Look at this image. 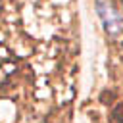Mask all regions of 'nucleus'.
I'll return each mask as SVG.
<instances>
[{"mask_svg":"<svg viewBox=\"0 0 123 123\" xmlns=\"http://www.w3.org/2000/svg\"><path fill=\"white\" fill-rule=\"evenodd\" d=\"M96 10L100 13V19H102L104 29L111 37H117V35L123 33V15L111 4V0H96Z\"/></svg>","mask_w":123,"mask_h":123,"instance_id":"1","label":"nucleus"}]
</instances>
